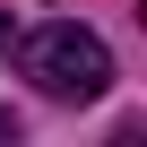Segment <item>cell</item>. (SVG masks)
Returning <instances> with one entry per match:
<instances>
[{
	"mask_svg": "<svg viewBox=\"0 0 147 147\" xmlns=\"http://www.w3.org/2000/svg\"><path fill=\"white\" fill-rule=\"evenodd\" d=\"M18 69H26L52 104H95V95L113 87V52H104V35H87L78 18L35 26V35L18 43Z\"/></svg>",
	"mask_w": 147,
	"mask_h": 147,
	"instance_id": "1",
	"label": "cell"
},
{
	"mask_svg": "<svg viewBox=\"0 0 147 147\" xmlns=\"http://www.w3.org/2000/svg\"><path fill=\"white\" fill-rule=\"evenodd\" d=\"M0 43H9V18H0Z\"/></svg>",
	"mask_w": 147,
	"mask_h": 147,
	"instance_id": "3",
	"label": "cell"
},
{
	"mask_svg": "<svg viewBox=\"0 0 147 147\" xmlns=\"http://www.w3.org/2000/svg\"><path fill=\"white\" fill-rule=\"evenodd\" d=\"M0 138H18V113H9V104H0Z\"/></svg>",
	"mask_w": 147,
	"mask_h": 147,
	"instance_id": "2",
	"label": "cell"
}]
</instances>
